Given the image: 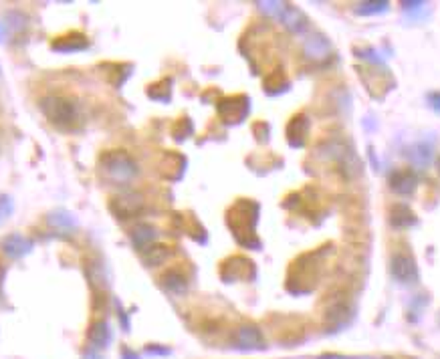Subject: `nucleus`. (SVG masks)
I'll return each mask as SVG.
<instances>
[{
    "label": "nucleus",
    "instance_id": "1",
    "mask_svg": "<svg viewBox=\"0 0 440 359\" xmlns=\"http://www.w3.org/2000/svg\"><path fill=\"white\" fill-rule=\"evenodd\" d=\"M226 222L234 234V238L247 247V249H258L257 234H255V226L258 222V204L251 202V200H239L226 216Z\"/></svg>",
    "mask_w": 440,
    "mask_h": 359
},
{
    "label": "nucleus",
    "instance_id": "2",
    "mask_svg": "<svg viewBox=\"0 0 440 359\" xmlns=\"http://www.w3.org/2000/svg\"><path fill=\"white\" fill-rule=\"evenodd\" d=\"M103 174L117 184H130L138 176V164L125 151H110L101 158Z\"/></svg>",
    "mask_w": 440,
    "mask_h": 359
},
{
    "label": "nucleus",
    "instance_id": "3",
    "mask_svg": "<svg viewBox=\"0 0 440 359\" xmlns=\"http://www.w3.org/2000/svg\"><path fill=\"white\" fill-rule=\"evenodd\" d=\"M40 111L51 123H55L59 127H71L79 119L77 108L69 99L59 97V95H49V97L40 99Z\"/></svg>",
    "mask_w": 440,
    "mask_h": 359
},
{
    "label": "nucleus",
    "instance_id": "4",
    "mask_svg": "<svg viewBox=\"0 0 440 359\" xmlns=\"http://www.w3.org/2000/svg\"><path fill=\"white\" fill-rule=\"evenodd\" d=\"M390 273L394 277V281H398L400 285H416L418 283V264L410 254L398 252L392 256L390 262Z\"/></svg>",
    "mask_w": 440,
    "mask_h": 359
},
{
    "label": "nucleus",
    "instance_id": "5",
    "mask_svg": "<svg viewBox=\"0 0 440 359\" xmlns=\"http://www.w3.org/2000/svg\"><path fill=\"white\" fill-rule=\"evenodd\" d=\"M249 97L245 95H234V97H226L219 103V115L222 121L226 123H241L247 115H249Z\"/></svg>",
    "mask_w": 440,
    "mask_h": 359
},
{
    "label": "nucleus",
    "instance_id": "6",
    "mask_svg": "<svg viewBox=\"0 0 440 359\" xmlns=\"http://www.w3.org/2000/svg\"><path fill=\"white\" fill-rule=\"evenodd\" d=\"M222 277L226 281H241V279H253L255 277V267L251 260L243 256H232L222 264Z\"/></svg>",
    "mask_w": 440,
    "mask_h": 359
},
{
    "label": "nucleus",
    "instance_id": "7",
    "mask_svg": "<svg viewBox=\"0 0 440 359\" xmlns=\"http://www.w3.org/2000/svg\"><path fill=\"white\" fill-rule=\"evenodd\" d=\"M110 208L115 214L119 216V218H132V216H136L144 208V200H142L140 194L130 192V194H123V196L113 198Z\"/></svg>",
    "mask_w": 440,
    "mask_h": 359
},
{
    "label": "nucleus",
    "instance_id": "8",
    "mask_svg": "<svg viewBox=\"0 0 440 359\" xmlns=\"http://www.w3.org/2000/svg\"><path fill=\"white\" fill-rule=\"evenodd\" d=\"M388 182H390L392 192H396L398 196H410L416 190V186H418V176H416L414 170L404 168V170H394L390 174Z\"/></svg>",
    "mask_w": 440,
    "mask_h": 359
},
{
    "label": "nucleus",
    "instance_id": "9",
    "mask_svg": "<svg viewBox=\"0 0 440 359\" xmlns=\"http://www.w3.org/2000/svg\"><path fill=\"white\" fill-rule=\"evenodd\" d=\"M0 249L10 258H21L33 251V243L23 234H8L0 240Z\"/></svg>",
    "mask_w": 440,
    "mask_h": 359
},
{
    "label": "nucleus",
    "instance_id": "10",
    "mask_svg": "<svg viewBox=\"0 0 440 359\" xmlns=\"http://www.w3.org/2000/svg\"><path fill=\"white\" fill-rule=\"evenodd\" d=\"M309 134V119L307 115H295L287 125V142L291 147H303Z\"/></svg>",
    "mask_w": 440,
    "mask_h": 359
},
{
    "label": "nucleus",
    "instance_id": "11",
    "mask_svg": "<svg viewBox=\"0 0 440 359\" xmlns=\"http://www.w3.org/2000/svg\"><path fill=\"white\" fill-rule=\"evenodd\" d=\"M303 51H305L307 59H311V61H323V59L330 57L331 45L323 35H311L305 40Z\"/></svg>",
    "mask_w": 440,
    "mask_h": 359
},
{
    "label": "nucleus",
    "instance_id": "12",
    "mask_svg": "<svg viewBox=\"0 0 440 359\" xmlns=\"http://www.w3.org/2000/svg\"><path fill=\"white\" fill-rule=\"evenodd\" d=\"M234 343L241 349H260V347H265L260 331H258L257 327H253V325L241 327L236 331V335H234Z\"/></svg>",
    "mask_w": 440,
    "mask_h": 359
},
{
    "label": "nucleus",
    "instance_id": "13",
    "mask_svg": "<svg viewBox=\"0 0 440 359\" xmlns=\"http://www.w3.org/2000/svg\"><path fill=\"white\" fill-rule=\"evenodd\" d=\"M283 25H285V29H289L291 33H303V31H307V27H309V21H307V16L299 10V8H295L291 4H287V8H285V12H283V16L279 18Z\"/></svg>",
    "mask_w": 440,
    "mask_h": 359
},
{
    "label": "nucleus",
    "instance_id": "14",
    "mask_svg": "<svg viewBox=\"0 0 440 359\" xmlns=\"http://www.w3.org/2000/svg\"><path fill=\"white\" fill-rule=\"evenodd\" d=\"M406 156H408V160L416 168H426L432 162L435 147H432V144H428V142H418V144H414L406 151Z\"/></svg>",
    "mask_w": 440,
    "mask_h": 359
},
{
    "label": "nucleus",
    "instance_id": "15",
    "mask_svg": "<svg viewBox=\"0 0 440 359\" xmlns=\"http://www.w3.org/2000/svg\"><path fill=\"white\" fill-rule=\"evenodd\" d=\"M418 220H416V214L406 206V204H394L392 210H390V224L398 230H404V228H410L414 226Z\"/></svg>",
    "mask_w": 440,
    "mask_h": 359
},
{
    "label": "nucleus",
    "instance_id": "16",
    "mask_svg": "<svg viewBox=\"0 0 440 359\" xmlns=\"http://www.w3.org/2000/svg\"><path fill=\"white\" fill-rule=\"evenodd\" d=\"M156 236H158V232H156V228L154 226H149V224H138L134 230H132V234H130V238H132V243H134V247L136 249H140V251H146L151 247V243L156 240Z\"/></svg>",
    "mask_w": 440,
    "mask_h": 359
},
{
    "label": "nucleus",
    "instance_id": "17",
    "mask_svg": "<svg viewBox=\"0 0 440 359\" xmlns=\"http://www.w3.org/2000/svg\"><path fill=\"white\" fill-rule=\"evenodd\" d=\"M83 49H87V38L83 35L61 36L53 42V51H59V53H75Z\"/></svg>",
    "mask_w": 440,
    "mask_h": 359
},
{
    "label": "nucleus",
    "instance_id": "18",
    "mask_svg": "<svg viewBox=\"0 0 440 359\" xmlns=\"http://www.w3.org/2000/svg\"><path fill=\"white\" fill-rule=\"evenodd\" d=\"M110 327H108L106 321H97V323L91 325V329H89V341H91L93 347H106L110 343Z\"/></svg>",
    "mask_w": 440,
    "mask_h": 359
},
{
    "label": "nucleus",
    "instance_id": "19",
    "mask_svg": "<svg viewBox=\"0 0 440 359\" xmlns=\"http://www.w3.org/2000/svg\"><path fill=\"white\" fill-rule=\"evenodd\" d=\"M162 285L166 287V290L174 293V295H182L184 290L188 288V283H186V277L182 273L178 271H168L164 277H162Z\"/></svg>",
    "mask_w": 440,
    "mask_h": 359
},
{
    "label": "nucleus",
    "instance_id": "20",
    "mask_svg": "<svg viewBox=\"0 0 440 359\" xmlns=\"http://www.w3.org/2000/svg\"><path fill=\"white\" fill-rule=\"evenodd\" d=\"M388 6H390V2H388V0H369V2H360V4H358V8H356V12H358V14H362V16L382 14V12H386V10H388Z\"/></svg>",
    "mask_w": 440,
    "mask_h": 359
},
{
    "label": "nucleus",
    "instance_id": "21",
    "mask_svg": "<svg viewBox=\"0 0 440 359\" xmlns=\"http://www.w3.org/2000/svg\"><path fill=\"white\" fill-rule=\"evenodd\" d=\"M168 256H170L168 247H149V249L144 251V260L147 262V267H158V264H162Z\"/></svg>",
    "mask_w": 440,
    "mask_h": 359
},
{
    "label": "nucleus",
    "instance_id": "22",
    "mask_svg": "<svg viewBox=\"0 0 440 359\" xmlns=\"http://www.w3.org/2000/svg\"><path fill=\"white\" fill-rule=\"evenodd\" d=\"M258 10L271 18H281L285 8H287V2H277V0H269V2H258Z\"/></svg>",
    "mask_w": 440,
    "mask_h": 359
},
{
    "label": "nucleus",
    "instance_id": "23",
    "mask_svg": "<svg viewBox=\"0 0 440 359\" xmlns=\"http://www.w3.org/2000/svg\"><path fill=\"white\" fill-rule=\"evenodd\" d=\"M273 77H275V81H273V79H267V81H265V89H267V93L277 95V93H281V91H285V89L289 87V81L283 77V73L277 71Z\"/></svg>",
    "mask_w": 440,
    "mask_h": 359
},
{
    "label": "nucleus",
    "instance_id": "24",
    "mask_svg": "<svg viewBox=\"0 0 440 359\" xmlns=\"http://www.w3.org/2000/svg\"><path fill=\"white\" fill-rule=\"evenodd\" d=\"M6 21H8V23H4L6 29H10V31H14V33L25 31L27 25H29V18H27L23 12H8V14H6Z\"/></svg>",
    "mask_w": 440,
    "mask_h": 359
},
{
    "label": "nucleus",
    "instance_id": "25",
    "mask_svg": "<svg viewBox=\"0 0 440 359\" xmlns=\"http://www.w3.org/2000/svg\"><path fill=\"white\" fill-rule=\"evenodd\" d=\"M49 224L55 228H71L73 226V218L67 212H57V214L49 216Z\"/></svg>",
    "mask_w": 440,
    "mask_h": 359
},
{
    "label": "nucleus",
    "instance_id": "26",
    "mask_svg": "<svg viewBox=\"0 0 440 359\" xmlns=\"http://www.w3.org/2000/svg\"><path fill=\"white\" fill-rule=\"evenodd\" d=\"M14 210L12 198L10 196H0V224H4Z\"/></svg>",
    "mask_w": 440,
    "mask_h": 359
},
{
    "label": "nucleus",
    "instance_id": "27",
    "mask_svg": "<svg viewBox=\"0 0 440 359\" xmlns=\"http://www.w3.org/2000/svg\"><path fill=\"white\" fill-rule=\"evenodd\" d=\"M190 134H192V123H190V121L186 123V127H182V121H180L178 127L174 129V138H178V140H184V138L190 136Z\"/></svg>",
    "mask_w": 440,
    "mask_h": 359
},
{
    "label": "nucleus",
    "instance_id": "28",
    "mask_svg": "<svg viewBox=\"0 0 440 359\" xmlns=\"http://www.w3.org/2000/svg\"><path fill=\"white\" fill-rule=\"evenodd\" d=\"M426 6V2L422 0H416V2H402L404 12H416V10H422Z\"/></svg>",
    "mask_w": 440,
    "mask_h": 359
},
{
    "label": "nucleus",
    "instance_id": "29",
    "mask_svg": "<svg viewBox=\"0 0 440 359\" xmlns=\"http://www.w3.org/2000/svg\"><path fill=\"white\" fill-rule=\"evenodd\" d=\"M428 106L435 109L437 113H440V91H435V93H428Z\"/></svg>",
    "mask_w": 440,
    "mask_h": 359
},
{
    "label": "nucleus",
    "instance_id": "30",
    "mask_svg": "<svg viewBox=\"0 0 440 359\" xmlns=\"http://www.w3.org/2000/svg\"><path fill=\"white\" fill-rule=\"evenodd\" d=\"M6 31H8V29H6V25H4V23H0V40L6 36Z\"/></svg>",
    "mask_w": 440,
    "mask_h": 359
},
{
    "label": "nucleus",
    "instance_id": "31",
    "mask_svg": "<svg viewBox=\"0 0 440 359\" xmlns=\"http://www.w3.org/2000/svg\"><path fill=\"white\" fill-rule=\"evenodd\" d=\"M2 277H4V269L0 267V281H2Z\"/></svg>",
    "mask_w": 440,
    "mask_h": 359
},
{
    "label": "nucleus",
    "instance_id": "32",
    "mask_svg": "<svg viewBox=\"0 0 440 359\" xmlns=\"http://www.w3.org/2000/svg\"><path fill=\"white\" fill-rule=\"evenodd\" d=\"M437 170H439V174H440V158L437 160Z\"/></svg>",
    "mask_w": 440,
    "mask_h": 359
}]
</instances>
